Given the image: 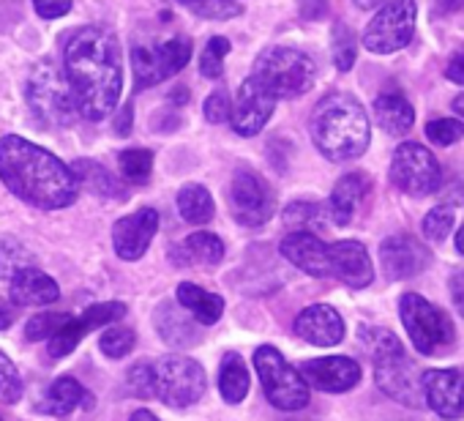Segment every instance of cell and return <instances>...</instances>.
Here are the masks:
<instances>
[{"mask_svg": "<svg viewBox=\"0 0 464 421\" xmlns=\"http://www.w3.org/2000/svg\"><path fill=\"white\" fill-rule=\"evenodd\" d=\"M353 4H355L358 9H374L377 4H382V0H353Z\"/></svg>", "mask_w": 464, "mask_h": 421, "instance_id": "53", "label": "cell"}, {"mask_svg": "<svg viewBox=\"0 0 464 421\" xmlns=\"http://www.w3.org/2000/svg\"><path fill=\"white\" fill-rule=\"evenodd\" d=\"M295 334L312 345L320 348H334L344 339V320L342 315L328 307V304H314L306 307L298 318H295Z\"/></svg>", "mask_w": 464, "mask_h": 421, "instance_id": "19", "label": "cell"}, {"mask_svg": "<svg viewBox=\"0 0 464 421\" xmlns=\"http://www.w3.org/2000/svg\"><path fill=\"white\" fill-rule=\"evenodd\" d=\"M391 181L404 194L426 197L440 189L442 170L429 148H423L420 142H401L391 159Z\"/></svg>", "mask_w": 464, "mask_h": 421, "instance_id": "12", "label": "cell"}, {"mask_svg": "<svg viewBox=\"0 0 464 421\" xmlns=\"http://www.w3.org/2000/svg\"><path fill=\"white\" fill-rule=\"evenodd\" d=\"M445 77L453 80V83H459V85H464V53H459V55L450 58V64L445 69Z\"/></svg>", "mask_w": 464, "mask_h": 421, "instance_id": "48", "label": "cell"}, {"mask_svg": "<svg viewBox=\"0 0 464 421\" xmlns=\"http://www.w3.org/2000/svg\"><path fill=\"white\" fill-rule=\"evenodd\" d=\"M374 115H377V123L388 134H393V137L407 134L412 129V123H415V113H412L410 102L401 93H382V96H377Z\"/></svg>", "mask_w": 464, "mask_h": 421, "instance_id": "25", "label": "cell"}, {"mask_svg": "<svg viewBox=\"0 0 464 421\" xmlns=\"http://www.w3.org/2000/svg\"><path fill=\"white\" fill-rule=\"evenodd\" d=\"M9 296L14 304L20 307H47L53 301H58L61 290L55 285V279H50L44 271L28 266V269H20L12 282H9Z\"/></svg>", "mask_w": 464, "mask_h": 421, "instance_id": "22", "label": "cell"}, {"mask_svg": "<svg viewBox=\"0 0 464 421\" xmlns=\"http://www.w3.org/2000/svg\"><path fill=\"white\" fill-rule=\"evenodd\" d=\"M255 367L260 372L266 397L271 399V405H276L279 410H301L309 405V386L301 377V372L295 367H290L285 361V356L271 348L263 345L255 353Z\"/></svg>", "mask_w": 464, "mask_h": 421, "instance_id": "9", "label": "cell"}, {"mask_svg": "<svg viewBox=\"0 0 464 421\" xmlns=\"http://www.w3.org/2000/svg\"><path fill=\"white\" fill-rule=\"evenodd\" d=\"M366 189H369V181L361 172H347L344 178H339V183L331 191V208H328L331 220L336 225L344 228V225L353 222V217H355V210H358Z\"/></svg>", "mask_w": 464, "mask_h": 421, "instance_id": "23", "label": "cell"}, {"mask_svg": "<svg viewBox=\"0 0 464 421\" xmlns=\"http://www.w3.org/2000/svg\"><path fill=\"white\" fill-rule=\"evenodd\" d=\"M34 6H36L39 17H44V20H58V17L69 15L72 0H34Z\"/></svg>", "mask_w": 464, "mask_h": 421, "instance_id": "47", "label": "cell"}, {"mask_svg": "<svg viewBox=\"0 0 464 421\" xmlns=\"http://www.w3.org/2000/svg\"><path fill=\"white\" fill-rule=\"evenodd\" d=\"M66 80L74 93L77 113L88 121L107 118L121 99L123 69L121 47L104 28H80L63 47Z\"/></svg>", "mask_w": 464, "mask_h": 421, "instance_id": "1", "label": "cell"}, {"mask_svg": "<svg viewBox=\"0 0 464 421\" xmlns=\"http://www.w3.org/2000/svg\"><path fill=\"white\" fill-rule=\"evenodd\" d=\"M361 342L374 358L377 386L407 407H423V391L415 364L404 356L401 342L385 328H361Z\"/></svg>", "mask_w": 464, "mask_h": 421, "instance_id": "4", "label": "cell"}, {"mask_svg": "<svg viewBox=\"0 0 464 421\" xmlns=\"http://www.w3.org/2000/svg\"><path fill=\"white\" fill-rule=\"evenodd\" d=\"M180 4L208 20H227V17L241 15V6L236 0H180Z\"/></svg>", "mask_w": 464, "mask_h": 421, "instance_id": "39", "label": "cell"}, {"mask_svg": "<svg viewBox=\"0 0 464 421\" xmlns=\"http://www.w3.org/2000/svg\"><path fill=\"white\" fill-rule=\"evenodd\" d=\"M301 377L306 386H314L320 391L342 394L350 391L361 380V367L358 361L347 356H331V358H312L301 367Z\"/></svg>", "mask_w": 464, "mask_h": 421, "instance_id": "17", "label": "cell"}, {"mask_svg": "<svg viewBox=\"0 0 464 421\" xmlns=\"http://www.w3.org/2000/svg\"><path fill=\"white\" fill-rule=\"evenodd\" d=\"M418 6L415 0H388L363 31V44L374 55H391L412 42Z\"/></svg>", "mask_w": 464, "mask_h": 421, "instance_id": "11", "label": "cell"}, {"mask_svg": "<svg viewBox=\"0 0 464 421\" xmlns=\"http://www.w3.org/2000/svg\"><path fill=\"white\" fill-rule=\"evenodd\" d=\"M0 181L23 202L44 210L66 208L80 194L77 175L69 164L17 134L0 140Z\"/></svg>", "mask_w": 464, "mask_h": 421, "instance_id": "2", "label": "cell"}, {"mask_svg": "<svg viewBox=\"0 0 464 421\" xmlns=\"http://www.w3.org/2000/svg\"><path fill=\"white\" fill-rule=\"evenodd\" d=\"M456 247H459V252L464 255V228H461V230L456 233Z\"/></svg>", "mask_w": 464, "mask_h": 421, "instance_id": "56", "label": "cell"}, {"mask_svg": "<svg viewBox=\"0 0 464 421\" xmlns=\"http://www.w3.org/2000/svg\"><path fill=\"white\" fill-rule=\"evenodd\" d=\"M423 402L442 418L464 416V375L459 369H429L420 375Z\"/></svg>", "mask_w": 464, "mask_h": 421, "instance_id": "15", "label": "cell"}, {"mask_svg": "<svg viewBox=\"0 0 464 421\" xmlns=\"http://www.w3.org/2000/svg\"><path fill=\"white\" fill-rule=\"evenodd\" d=\"M153 397L169 407H188L205 394V369L188 356H164L150 364Z\"/></svg>", "mask_w": 464, "mask_h": 421, "instance_id": "7", "label": "cell"}, {"mask_svg": "<svg viewBox=\"0 0 464 421\" xmlns=\"http://www.w3.org/2000/svg\"><path fill=\"white\" fill-rule=\"evenodd\" d=\"M121 172L126 175V181L131 183H148L150 170H153V153L145 148H129L121 153Z\"/></svg>", "mask_w": 464, "mask_h": 421, "instance_id": "33", "label": "cell"}, {"mask_svg": "<svg viewBox=\"0 0 464 421\" xmlns=\"http://www.w3.org/2000/svg\"><path fill=\"white\" fill-rule=\"evenodd\" d=\"M450 293H453V304H456L459 315L464 318V271L450 279Z\"/></svg>", "mask_w": 464, "mask_h": 421, "instance_id": "49", "label": "cell"}, {"mask_svg": "<svg viewBox=\"0 0 464 421\" xmlns=\"http://www.w3.org/2000/svg\"><path fill=\"white\" fill-rule=\"evenodd\" d=\"M380 260L391 279H407L426 269L429 252L412 236H391L380 247Z\"/></svg>", "mask_w": 464, "mask_h": 421, "instance_id": "20", "label": "cell"}, {"mask_svg": "<svg viewBox=\"0 0 464 421\" xmlns=\"http://www.w3.org/2000/svg\"><path fill=\"white\" fill-rule=\"evenodd\" d=\"M69 318H72V315H61V312H53V315H36V318H31V320H28L25 334H28V339H34V342H39V339H53V337L58 334V328H61Z\"/></svg>", "mask_w": 464, "mask_h": 421, "instance_id": "44", "label": "cell"}, {"mask_svg": "<svg viewBox=\"0 0 464 421\" xmlns=\"http://www.w3.org/2000/svg\"><path fill=\"white\" fill-rule=\"evenodd\" d=\"M25 96H28L31 113L44 126L63 129L77 115V104H74V93L69 88V80L53 61H42L34 66V72L28 77Z\"/></svg>", "mask_w": 464, "mask_h": 421, "instance_id": "6", "label": "cell"}, {"mask_svg": "<svg viewBox=\"0 0 464 421\" xmlns=\"http://www.w3.org/2000/svg\"><path fill=\"white\" fill-rule=\"evenodd\" d=\"M126 315V304L121 301H104V304H93L91 309L82 312V326L91 331V328H102V326H110L115 320H121Z\"/></svg>", "mask_w": 464, "mask_h": 421, "instance_id": "40", "label": "cell"}, {"mask_svg": "<svg viewBox=\"0 0 464 421\" xmlns=\"http://www.w3.org/2000/svg\"><path fill=\"white\" fill-rule=\"evenodd\" d=\"M80 402H88L85 407L93 405V397L82 388L80 380L63 375L55 383H50V388L44 391V410L53 416H69Z\"/></svg>", "mask_w": 464, "mask_h": 421, "instance_id": "27", "label": "cell"}, {"mask_svg": "<svg viewBox=\"0 0 464 421\" xmlns=\"http://www.w3.org/2000/svg\"><path fill=\"white\" fill-rule=\"evenodd\" d=\"M229 205L236 220L246 228H263L276 210L271 186L255 170H238L229 186Z\"/></svg>", "mask_w": 464, "mask_h": 421, "instance_id": "13", "label": "cell"}, {"mask_svg": "<svg viewBox=\"0 0 464 421\" xmlns=\"http://www.w3.org/2000/svg\"><path fill=\"white\" fill-rule=\"evenodd\" d=\"M178 301L202 326H213L224 312V299L221 296H216L210 290H202L199 285H191V282L178 285Z\"/></svg>", "mask_w": 464, "mask_h": 421, "instance_id": "24", "label": "cell"}, {"mask_svg": "<svg viewBox=\"0 0 464 421\" xmlns=\"http://www.w3.org/2000/svg\"><path fill=\"white\" fill-rule=\"evenodd\" d=\"M285 222L295 228L293 233H312L325 225V208L317 202H293L285 210Z\"/></svg>", "mask_w": 464, "mask_h": 421, "instance_id": "32", "label": "cell"}, {"mask_svg": "<svg viewBox=\"0 0 464 421\" xmlns=\"http://www.w3.org/2000/svg\"><path fill=\"white\" fill-rule=\"evenodd\" d=\"M191 58V42L186 36L167 39L161 44L140 42L131 47V66H134V85L140 91L164 83L167 77L178 74Z\"/></svg>", "mask_w": 464, "mask_h": 421, "instance_id": "10", "label": "cell"}, {"mask_svg": "<svg viewBox=\"0 0 464 421\" xmlns=\"http://www.w3.org/2000/svg\"><path fill=\"white\" fill-rule=\"evenodd\" d=\"M134 345H137V334H134L131 328H126V326H112V328L104 331L102 339H99L102 353L110 356V358H123V356H129V353L134 350Z\"/></svg>", "mask_w": 464, "mask_h": 421, "instance_id": "37", "label": "cell"}, {"mask_svg": "<svg viewBox=\"0 0 464 421\" xmlns=\"http://www.w3.org/2000/svg\"><path fill=\"white\" fill-rule=\"evenodd\" d=\"M426 137L434 145H453L464 137V123L453 118H437L426 123Z\"/></svg>", "mask_w": 464, "mask_h": 421, "instance_id": "42", "label": "cell"}, {"mask_svg": "<svg viewBox=\"0 0 464 421\" xmlns=\"http://www.w3.org/2000/svg\"><path fill=\"white\" fill-rule=\"evenodd\" d=\"M23 397V380L14 361L0 350V402L14 405Z\"/></svg>", "mask_w": 464, "mask_h": 421, "instance_id": "38", "label": "cell"}, {"mask_svg": "<svg viewBox=\"0 0 464 421\" xmlns=\"http://www.w3.org/2000/svg\"><path fill=\"white\" fill-rule=\"evenodd\" d=\"M129 380V391L148 399L153 397V372H150V364H134L126 375Z\"/></svg>", "mask_w": 464, "mask_h": 421, "instance_id": "45", "label": "cell"}, {"mask_svg": "<svg viewBox=\"0 0 464 421\" xmlns=\"http://www.w3.org/2000/svg\"><path fill=\"white\" fill-rule=\"evenodd\" d=\"M309 132H312L317 151L331 162L358 159L369 148V140H372L366 110L350 93L325 96L312 113Z\"/></svg>", "mask_w": 464, "mask_h": 421, "instance_id": "3", "label": "cell"}, {"mask_svg": "<svg viewBox=\"0 0 464 421\" xmlns=\"http://www.w3.org/2000/svg\"><path fill=\"white\" fill-rule=\"evenodd\" d=\"M282 255L312 277H331V252L314 233H290L282 241Z\"/></svg>", "mask_w": 464, "mask_h": 421, "instance_id": "21", "label": "cell"}, {"mask_svg": "<svg viewBox=\"0 0 464 421\" xmlns=\"http://www.w3.org/2000/svg\"><path fill=\"white\" fill-rule=\"evenodd\" d=\"M129 421H159V418H156V416H153L150 410H137V413H134V416H131Z\"/></svg>", "mask_w": 464, "mask_h": 421, "instance_id": "52", "label": "cell"}, {"mask_svg": "<svg viewBox=\"0 0 464 421\" xmlns=\"http://www.w3.org/2000/svg\"><path fill=\"white\" fill-rule=\"evenodd\" d=\"M115 129H118V134H123V137L131 132V104H126V107H123V113H121V118H118Z\"/></svg>", "mask_w": 464, "mask_h": 421, "instance_id": "50", "label": "cell"}, {"mask_svg": "<svg viewBox=\"0 0 464 421\" xmlns=\"http://www.w3.org/2000/svg\"><path fill=\"white\" fill-rule=\"evenodd\" d=\"M453 222H456V214H453V208L448 205H437L431 208L429 214L423 217V236L434 244L445 241L453 230Z\"/></svg>", "mask_w": 464, "mask_h": 421, "instance_id": "36", "label": "cell"}, {"mask_svg": "<svg viewBox=\"0 0 464 421\" xmlns=\"http://www.w3.org/2000/svg\"><path fill=\"white\" fill-rule=\"evenodd\" d=\"M334 64L339 72H350L355 64V36L344 25L334 28Z\"/></svg>", "mask_w": 464, "mask_h": 421, "instance_id": "41", "label": "cell"}, {"mask_svg": "<svg viewBox=\"0 0 464 421\" xmlns=\"http://www.w3.org/2000/svg\"><path fill=\"white\" fill-rule=\"evenodd\" d=\"M331 252V277L342 279L350 288H366L374 279V266L369 252L358 241H336L328 244Z\"/></svg>", "mask_w": 464, "mask_h": 421, "instance_id": "18", "label": "cell"}, {"mask_svg": "<svg viewBox=\"0 0 464 421\" xmlns=\"http://www.w3.org/2000/svg\"><path fill=\"white\" fill-rule=\"evenodd\" d=\"M12 320H14V315H12V307H9L4 299H0V331L9 328V326H12Z\"/></svg>", "mask_w": 464, "mask_h": 421, "instance_id": "51", "label": "cell"}, {"mask_svg": "<svg viewBox=\"0 0 464 421\" xmlns=\"http://www.w3.org/2000/svg\"><path fill=\"white\" fill-rule=\"evenodd\" d=\"M156 331L161 334L164 342H169L175 348H191L199 342L197 326L186 315H180L172 304H161L156 309Z\"/></svg>", "mask_w": 464, "mask_h": 421, "instance_id": "26", "label": "cell"}, {"mask_svg": "<svg viewBox=\"0 0 464 421\" xmlns=\"http://www.w3.org/2000/svg\"><path fill=\"white\" fill-rule=\"evenodd\" d=\"M20 269H28L25 250L14 239H0V277H14Z\"/></svg>", "mask_w": 464, "mask_h": 421, "instance_id": "43", "label": "cell"}, {"mask_svg": "<svg viewBox=\"0 0 464 421\" xmlns=\"http://www.w3.org/2000/svg\"><path fill=\"white\" fill-rule=\"evenodd\" d=\"M229 113H232V104H229L227 91H221V88L213 91L205 102V118L210 123H224V121H229Z\"/></svg>", "mask_w": 464, "mask_h": 421, "instance_id": "46", "label": "cell"}, {"mask_svg": "<svg viewBox=\"0 0 464 421\" xmlns=\"http://www.w3.org/2000/svg\"><path fill=\"white\" fill-rule=\"evenodd\" d=\"M274 107H276V99L268 91H263L252 77H246L238 91L236 104H232V113H229L232 129H236L241 137L260 134L263 126L268 123V118L274 115Z\"/></svg>", "mask_w": 464, "mask_h": 421, "instance_id": "16", "label": "cell"}, {"mask_svg": "<svg viewBox=\"0 0 464 421\" xmlns=\"http://www.w3.org/2000/svg\"><path fill=\"white\" fill-rule=\"evenodd\" d=\"M227 53H229V42H227L224 36H213V39L205 44L202 55H199V74L208 77V80H218L221 72H224V58H227Z\"/></svg>", "mask_w": 464, "mask_h": 421, "instance_id": "35", "label": "cell"}, {"mask_svg": "<svg viewBox=\"0 0 464 421\" xmlns=\"http://www.w3.org/2000/svg\"><path fill=\"white\" fill-rule=\"evenodd\" d=\"M218 388H221V397L229 405H238L241 399H246V394H249V369H246V364L241 361L238 353H227L221 358Z\"/></svg>", "mask_w": 464, "mask_h": 421, "instance_id": "28", "label": "cell"}, {"mask_svg": "<svg viewBox=\"0 0 464 421\" xmlns=\"http://www.w3.org/2000/svg\"><path fill=\"white\" fill-rule=\"evenodd\" d=\"M399 312H401V323H404L415 350L423 353V356H434V353L445 350L456 337L453 323L448 320V315L442 309H437L434 304H429L418 293L401 296Z\"/></svg>", "mask_w": 464, "mask_h": 421, "instance_id": "8", "label": "cell"}, {"mask_svg": "<svg viewBox=\"0 0 464 421\" xmlns=\"http://www.w3.org/2000/svg\"><path fill=\"white\" fill-rule=\"evenodd\" d=\"M72 172L77 175V183L80 186H88V189H93L102 197H110V200H123L126 197V191L121 189L118 178L107 167H102L99 162L80 159V162H74Z\"/></svg>", "mask_w": 464, "mask_h": 421, "instance_id": "29", "label": "cell"}, {"mask_svg": "<svg viewBox=\"0 0 464 421\" xmlns=\"http://www.w3.org/2000/svg\"><path fill=\"white\" fill-rule=\"evenodd\" d=\"M88 334V328L82 326V320L80 318H69L61 328H58V334L50 339V356L53 358H63V356H69L77 345H80V339Z\"/></svg>", "mask_w": 464, "mask_h": 421, "instance_id": "34", "label": "cell"}, {"mask_svg": "<svg viewBox=\"0 0 464 421\" xmlns=\"http://www.w3.org/2000/svg\"><path fill=\"white\" fill-rule=\"evenodd\" d=\"M178 210L188 225H208L213 220V197L199 183H186L178 191Z\"/></svg>", "mask_w": 464, "mask_h": 421, "instance_id": "30", "label": "cell"}, {"mask_svg": "<svg viewBox=\"0 0 464 421\" xmlns=\"http://www.w3.org/2000/svg\"><path fill=\"white\" fill-rule=\"evenodd\" d=\"M180 252V263L188 266V263H202V266H216L224 260V241L213 233H191L183 247L178 250Z\"/></svg>", "mask_w": 464, "mask_h": 421, "instance_id": "31", "label": "cell"}, {"mask_svg": "<svg viewBox=\"0 0 464 421\" xmlns=\"http://www.w3.org/2000/svg\"><path fill=\"white\" fill-rule=\"evenodd\" d=\"M159 230V210L156 208H140L134 214L123 217L112 228V247L121 260H140L153 236Z\"/></svg>", "mask_w": 464, "mask_h": 421, "instance_id": "14", "label": "cell"}, {"mask_svg": "<svg viewBox=\"0 0 464 421\" xmlns=\"http://www.w3.org/2000/svg\"><path fill=\"white\" fill-rule=\"evenodd\" d=\"M314 61L306 53L293 47H268L257 55L249 77L274 99H295L314 85Z\"/></svg>", "mask_w": 464, "mask_h": 421, "instance_id": "5", "label": "cell"}, {"mask_svg": "<svg viewBox=\"0 0 464 421\" xmlns=\"http://www.w3.org/2000/svg\"><path fill=\"white\" fill-rule=\"evenodd\" d=\"M442 6H448V9H461L464 6V0H440Z\"/></svg>", "mask_w": 464, "mask_h": 421, "instance_id": "55", "label": "cell"}, {"mask_svg": "<svg viewBox=\"0 0 464 421\" xmlns=\"http://www.w3.org/2000/svg\"><path fill=\"white\" fill-rule=\"evenodd\" d=\"M453 113H456V115H461V118H464V93H461V96H456V99H453Z\"/></svg>", "mask_w": 464, "mask_h": 421, "instance_id": "54", "label": "cell"}]
</instances>
